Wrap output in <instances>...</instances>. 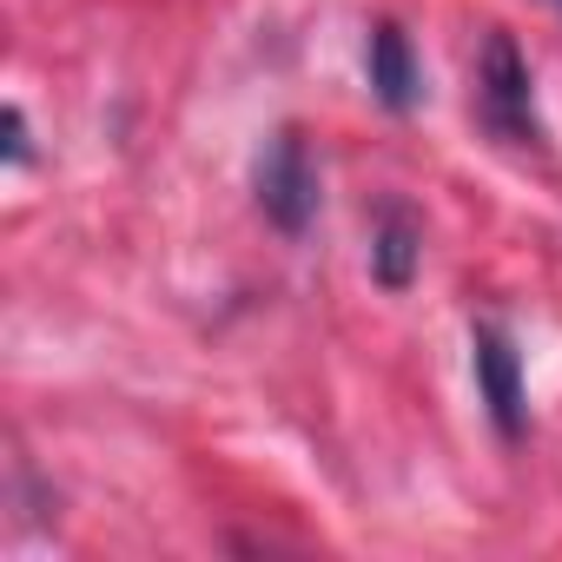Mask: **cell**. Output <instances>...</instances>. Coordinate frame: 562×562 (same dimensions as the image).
I'll return each instance as SVG.
<instances>
[{
  "mask_svg": "<svg viewBox=\"0 0 562 562\" xmlns=\"http://www.w3.org/2000/svg\"><path fill=\"white\" fill-rule=\"evenodd\" d=\"M251 192H258V212L285 238L312 232V218H318V166H312V146H305L299 126L265 139V153L251 166Z\"/></svg>",
  "mask_w": 562,
  "mask_h": 562,
  "instance_id": "cell-1",
  "label": "cell"
},
{
  "mask_svg": "<svg viewBox=\"0 0 562 562\" xmlns=\"http://www.w3.org/2000/svg\"><path fill=\"white\" fill-rule=\"evenodd\" d=\"M476 113L503 146H542L536 93H529V60L509 34H490L476 54Z\"/></svg>",
  "mask_w": 562,
  "mask_h": 562,
  "instance_id": "cell-2",
  "label": "cell"
},
{
  "mask_svg": "<svg viewBox=\"0 0 562 562\" xmlns=\"http://www.w3.org/2000/svg\"><path fill=\"white\" fill-rule=\"evenodd\" d=\"M470 371H476V397H483L496 437L516 443L522 424H529V411H522V358H516V345H509L503 325H476L470 331Z\"/></svg>",
  "mask_w": 562,
  "mask_h": 562,
  "instance_id": "cell-3",
  "label": "cell"
},
{
  "mask_svg": "<svg viewBox=\"0 0 562 562\" xmlns=\"http://www.w3.org/2000/svg\"><path fill=\"white\" fill-rule=\"evenodd\" d=\"M364 67H371V93H378V106L411 113V106L424 100V74H417V54H411V41H404L397 21H378V27H371Z\"/></svg>",
  "mask_w": 562,
  "mask_h": 562,
  "instance_id": "cell-4",
  "label": "cell"
},
{
  "mask_svg": "<svg viewBox=\"0 0 562 562\" xmlns=\"http://www.w3.org/2000/svg\"><path fill=\"white\" fill-rule=\"evenodd\" d=\"M417 258H424V232L404 205H384L378 212V232H371V278L384 292H404L417 278Z\"/></svg>",
  "mask_w": 562,
  "mask_h": 562,
  "instance_id": "cell-5",
  "label": "cell"
},
{
  "mask_svg": "<svg viewBox=\"0 0 562 562\" xmlns=\"http://www.w3.org/2000/svg\"><path fill=\"white\" fill-rule=\"evenodd\" d=\"M0 126H8V166H27V113L21 106H8V120H0Z\"/></svg>",
  "mask_w": 562,
  "mask_h": 562,
  "instance_id": "cell-6",
  "label": "cell"
},
{
  "mask_svg": "<svg viewBox=\"0 0 562 562\" xmlns=\"http://www.w3.org/2000/svg\"><path fill=\"white\" fill-rule=\"evenodd\" d=\"M549 8H555V14H562V0H549Z\"/></svg>",
  "mask_w": 562,
  "mask_h": 562,
  "instance_id": "cell-7",
  "label": "cell"
}]
</instances>
